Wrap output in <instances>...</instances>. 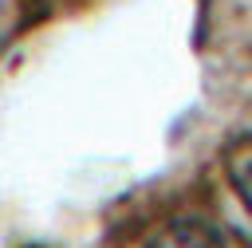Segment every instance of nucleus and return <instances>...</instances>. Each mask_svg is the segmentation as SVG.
Wrapping results in <instances>:
<instances>
[{
  "label": "nucleus",
  "instance_id": "f257e3e1",
  "mask_svg": "<svg viewBox=\"0 0 252 248\" xmlns=\"http://www.w3.org/2000/svg\"><path fill=\"white\" fill-rule=\"evenodd\" d=\"M146 248H224V240L209 220L181 217V220H169L161 232H154Z\"/></svg>",
  "mask_w": 252,
  "mask_h": 248
},
{
  "label": "nucleus",
  "instance_id": "f03ea898",
  "mask_svg": "<svg viewBox=\"0 0 252 248\" xmlns=\"http://www.w3.org/2000/svg\"><path fill=\"white\" fill-rule=\"evenodd\" d=\"M224 173H228V185L236 189L240 205L252 213V130L236 134L224 150Z\"/></svg>",
  "mask_w": 252,
  "mask_h": 248
}]
</instances>
